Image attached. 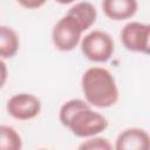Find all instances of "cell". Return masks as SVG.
I'll return each instance as SVG.
<instances>
[{
    "mask_svg": "<svg viewBox=\"0 0 150 150\" xmlns=\"http://www.w3.org/2000/svg\"><path fill=\"white\" fill-rule=\"evenodd\" d=\"M47 0H18V2L23 6L25 8H28V9H35V8H39L41 7L42 5H45Z\"/></svg>",
    "mask_w": 150,
    "mask_h": 150,
    "instance_id": "13",
    "label": "cell"
},
{
    "mask_svg": "<svg viewBox=\"0 0 150 150\" xmlns=\"http://www.w3.org/2000/svg\"><path fill=\"white\" fill-rule=\"evenodd\" d=\"M19 49V36L12 28L0 26V56L13 57Z\"/></svg>",
    "mask_w": 150,
    "mask_h": 150,
    "instance_id": "10",
    "label": "cell"
},
{
    "mask_svg": "<svg viewBox=\"0 0 150 150\" xmlns=\"http://www.w3.org/2000/svg\"><path fill=\"white\" fill-rule=\"evenodd\" d=\"M82 28L75 18L67 14L60 19L53 28L52 38L55 47L60 50L68 52L74 49L80 42Z\"/></svg>",
    "mask_w": 150,
    "mask_h": 150,
    "instance_id": "4",
    "label": "cell"
},
{
    "mask_svg": "<svg viewBox=\"0 0 150 150\" xmlns=\"http://www.w3.org/2000/svg\"><path fill=\"white\" fill-rule=\"evenodd\" d=\"M7 112L21 121L34 118L39 115L41 110V103L38 97H35L32 94H16L12 96L7 102Z\"/></svg>",
    "mask_w": 150,
    "mask_h": 150,
    "instance_id": "6",
    "label": "cell"
},
{
    "mask_svg": "<svg viewBox=\"0 0 150 150\" xmlns=\"http://www.w3.org/2000/svg\"><path fill=\"white\" fill-rule=\"evenodd\" d=\"M6 80H7V67L5 62L0 60V88H2Z\"/></svg>",
    "mask_w": 150,
    "mask_h": 150,
    "instance_id": "14",
    "label": "cell"
},
{
    "mask_svg": "<svg viewBox=\"0 0 150 150\" xmlns=\"http://www.w3.org/2000/svg\"><path fill=\"white\" fill-rule=\"evenodd\" d=\"M21 146V137L15 129L0 125V150H19Z\"/></svg>",
    "mask_w": 150,
    "mask_h": 150,
    "instance_id": "11",
    "label": "cell"
},
{
    "mask_svg": "<svg viewBox=\"0 0 150 150\" xmlns=\"http://www.w3.org/2000/svg\"><path fill=\"white\" fill-rule=\"evenodd\" d=\"M55 1L59 2V4H62V5H67V4H71L75 0H55Z\"/></svg>",
    "mask_w": 150,
    "mask_h": 150,
    "instance_id": "15",
    "label": "cell"
},
{
    "mask_svg": "<svg viewBox=\"0 0 150 150\" xmlns=\"http://www.w3.org/2000/svg\"><path fill=\"white\" fill-rule=\"evenodd\" d=\"M60 121L79 137L94 136L108 127L107 118L91 110L82 100H70L60 109Z\"/></svg>",
    "mask_w": 150,
    "mask_h": 150,
    "instance_id": "1",
    "label": "cell"
},
{
    "mask_svg": "<svg viewBox=\"0 0 150 150\" xmlns=\"http://www.w3.org/2000/svg\"><path fill=\"white\" fill-rule=\"evenodd\" d=\"M81 50L90 61L105 62L114 53V41L108 33L102 30H93L83 38Z\"/></svg>",
    "mask_w": 150,
    "mask_h": 150,
    "instance_id": "3",
    "label": "cell"
},
{
    "mask_svg": "<svg viewBox=\"0 0 150 150\" xmlns=\"http://www.w3.org/2000/svg\"><path fill=\"white\" fill-rule=\"evenodd\" d=\"M81 83L87 102L95 107L108 108L115 104L118 98L115 79L105 68H89L83 74Z\"/></svg>",
    "mask_w": 150,
    "mask_h": 150,
    "instance_id": "2",
    "label": "cell"
},
{
    "mask_svg": "<svg viewBox=\"0 0 150 150\" xmlns=\"http://www.w3.org/2000/svg\"><path fill=\"white\" fill-rule=\"evenodd\" d=\"M150 26L141 22H129L121 32V41L123 46L131 52L149 53Z\"/></svg>",
    "mask_w": 150,
    "mask_h": 150,
    "instance_id": "5",
    "label": "cell"
},
{
    "mask_svg": "<svg viewBox=\"0 0 150 150\" xmlns=\"http://www.w3.org/2000/svg\"><path fill=\"white\" fill-rule=\"evenodd\" d=\"M67 14H69L76 19V21L80 23L82 30L90 28L91 25L95 22L96 15H97L95 7L90 2H87V1L76 4L68 11Z\"/></svg>",
    "mask_w": 150,
    "mask_h": 150,
    "instance_id": "9",
    "label": "cell"
},
{
    "mask_svg": "<svg viewBox=\"0 0 150 150\" xmlns=\"http://www.w3.org/2000/svg\"><path fill=\"white\" fill-rule=\"evenodd\" d=\"M80 149H100V150H105V149H111L110 143L105 138H91L88 139L87 142L82 143L80 145Z\"/></svg>",
    "mask_w": 150,
    "mask_h": 150,
    "instance_id": "12",
    "label": "cell"
},
{
    "mask_svg": "<svg viewBox=\"0 0 150 150\" xmlns=\"http://www.w3.org/2000/svg\"><path fill=\"white\" fill-rule=\"evenodd\" d=\"M102 8L104 14L116 21L131 18L137 11V0H103Z\"/></svg>",
    "mask_w": 150,
    "mask_h": 150,
    "instance_id": "8",
    "label": "cell"
},
{
    "mask_svg": "<svg viewBox=\"0 0 150 150\" xmlns=\"http://www.w3.org/2000/svg\"><path fill=\"white\" fill-rule=\"evenodd\" d=\"M115 148L117 150H148L149 135L138 128L127 129L118 135Z\"/></svg>",
    "mask_w": 150,
    "mask_h": 150,
    "instance_id": "7",
    "label": "cell"
}]
</instances>
